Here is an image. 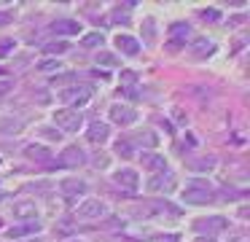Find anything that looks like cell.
I'll list each match as a JSON object with an SVG mask.
<instances>
[{"mask_svg":"<svg viewBox=\"0 0 250 242\" xmlns=\"http://www.w3.org/2000/svg\"><path fill=\"white\" fill-rule=\"evenodd\" d=\"M113 180L119 183V186L129 188V191H135V188L140 186V180H137V172H135V170H119V172L113 175Z\"/></svg>","mask_w":250,"mask_h":242,"instance_id":"cell-11","label":"cell"},{"mask_svg":"<svg viewBox=\"0 0 250 242\" xmlns=\"http://www.w3.org/2000/svg\"><path fill=\"white\" fill-rule=\"evenodd\" d=\"M92 94H94V89H92L89 84H76V86H67V89H62V91H60V100L67 102V105H70V110H73V108L86 105V102L92 100Z\"/></svg>","mask_w":250,"mask_h":242,"instance_id":"cell-1","label":"cell"},{"mask_svg":"<svg viewBox=\"0 0 250 242\" xmlns=\"http://www.w3.org/2000/svg\"><path fill=\"white\" fill-rule=\"evenodd\" d=\"M81 113L78 110H70V108H62V110L54 113V124L60 129H65V132H78V127H81Z\"/></svg>","mask_w":250,"mask_h":242,"instance_id":"cell-3","label":"cell"},{"mask_svg":"<svg viewBox=\"0 0 250 242\" xmlns=\"http://www.w3.org/2000/svg\"><path fill=\"white\" fill-rule=\"evenodd\" d=\"M116 46H119V51L126 54V57H135V54L140 51V43L132 35H116Z\"/></svg>","mask_w":250,"mask_h":242,"instance_id":"cell-12","label":"cell"},{"mask_svg":"<svg viewBox=\"0 0 250 242\" xmlns=\"http://www.w3.org/2000/svg\"><path fill=\"white\" fill-rule=\"evenodd\" d=\"M103 41H105V38L103 35H100V32H89V35H83V46H86V48H94V46H103Z\"/></svg>","mask_w":250,"mask_h":242,"instance_id":"cell-21","label":"cell"},{"mask_svg":"<svg viewBox=\"0 0 250 242\" xmlns=\"http://www.w3.org/2000/svg\"><path fill=\"white\" fill-rule=\"evenodd\" d=\"M212 167H215V159H212V156H207V159H196V161H191V170H199V172L212 170Z\"/></svg>","mask_w":250,"mask_h":242,"instance_id":"cell-20","label":"cell"},{"mask_svg":"<svg viewBox=\"0 0 250 242\" xmlns=\"http://www.w3.org/2000/svg\"><path fill=\"white\" fill-rule=\"evenodd\" d=\"M226 218H221V215H210V218H199V220H194V229L199 231V234H218V231H223L226 229Z\"/></svg>","mask_w":250,"mask_h":242,"instance_id":"cell-4","label":"cell"},{"mask_svg":"<svg viewBox=\"0 0 250 242\" xmlns=\"http://www.w3.org/2000/svg\"><path fill=\"white\" fill-rule=\"evenodd\" d=\"M73 242H76V240H73Z\"/></svg>","mask_w":250,"mask_h":242,"instance_id":"cell-33","label":"cell"},{"mask_svg":"<svg viewBox=\"0 0 250 242\" xmlns=\"http://www.w3.org/2000/svg\"><path fill=\"white\" fill-rule=\"evenodd\" d=\"M35 204L33 202H19V204H14V218H19V220H33L35 218Z\"/></svg>","mask_w":250,"mask_h":242,"instance_id":"cell-16","label":"cell"},{"mask_svg":"<svg viewBox=\"0 0 250 242\" xmlns=\"http://www.w3.org/2000/svg\"><path fill=\"white\" fill-rule=\"evenodd\" d=\"M110 121H116L119 127H129V124H135L137 121V113H135V108H129V105H113L110 108Z\"/></svg>","mask_w":250,"mask_h":242,"instance_id":"cell-8","label":"cell"},{"mask_svg":"<svg viewBox=\"0 0 250 242\" xmlns=\"http://www.w3.org/2000/svg\"><path fill=\"white\" fill-rule=\"evenodd\" d=\"M11 19H14L11 14H6V11H0V27H6V24H11Z\"/></svg>","mask_w":250,"mask_h":242,"instance_id":"cell-29","label":"cell"},{"mask_svg":"<svg viewBox=\"0 0 250 242\" xmlns=\"http://www.w3.org/2000/svg\"><path fill=\"white\" fill-rule=\"evenodd\" d=\"M108 134H110L108 124L94 121L92 127H89V143H103V140H108Z\"/></svg>","mask_w":250,"mask_h":242,"instance_id":"cell-15","label":"cell"},{"mask_svg":"<svg viewBox=\"0 0 250 242\" xmlns=\"http://www.w3.org/2000/svg\"><path fill=\"white\" fill-rule=\"evenodd\" d=\"M11 89H14V81H11V78H3V81H0V97H6Z\"/></svg>","mask_w":250,"mask_h":242,"instance_id":"cell-26","label":"cell"},{"mask_svg":"<svg viewBox=\"0 0 250 242\" xmlns=\"http://www.w3.org/2000/svg\"><path fill=\"white\" fill-rule=\"evenodd\" d=\"M148 188H151L153 194H167V191H172V188H175V175H172L169 170L156 172V175L148 180Z\"/></svg>","mask_w":250,"mask_h":242,"instance_id":"cell-6","label":"cell"},{"mask_svg":"<svg viewBox=\"0 0 250 242\" xmlns=\"http://www.w3.org/2000/svg\"><path fill=\"white\" fill-rule=\"evenodd\" d=\"M24 156L33 161H51V151L46 145H27L24 148Z\"/></svg>","mask_w":250,"mask_h":242,"instance_id":"cell-14","label":"cell"},{"mask_svg":"<svg viewBox=\"0 0 250 242\" xmlns=\"http://www.w3.org/2000/svg\"><path fill=\"white\" fill-rule=\"evenodd\" d=\"M76 213H78V218H105L108 215V207H105L100 199H86V202L81 204V207H76Z\"/></svg>","mask_w":250,"mask_h":242,"instance_id":"cell-7","label":"cell"},{"mask_svg":"<svg viewBox=\"0 0 250 242\" xmlns=\"http://www.w3.org/2000/svg\"><path fill=\"white\" fill-rule=\"evenodd\" d=\"M140 161H143V167L151 170V172H164V164H167V161H164L162 156H156V154H143Z\"/></svg>","mask_w":250,"mask_h":242,"instance_id":"cell-17","label":"cell"},{"mask_svg":"<svg viewBox=\"0 0 250 242\" xmlns=\"http://www.w3.org/2000/svg\"><path fill=\"white\" fill-rule=\"evenodd\" d=\"M38 67H41V70H57V67H60V62H54V59H46V62H41Z\"/></svg>","mask_w":250,"mask_h":242,"instance_id":"cell-28","label":"cell"},{"mask_svg":"<svg viewBox=\"0 0 250 242\" xmlns=\"http://www.w3.org/2000/svg\"><path fill=\"white\" fill-rule=\"evenodd\" d=\"M83 191H86V183H81V180H65V183H62V194H65V197L83 194Z\"/></svg>","mask_w":250,"mask_h":242,"instance_id":"cell-19","label":"cell"},{"mask_svg":"<svg viewBox=\"0 0 250 242\" xmlns=\"http://www.w3.org/2000/svg\"><path fill=\"white\" fill-rule=\"evenodd\" d=\"M212 199H215V191L210 188V183H202V180L191 183V186L183 191V202L186 204H207V202H212Z\"/></svg>","mask_w":250,"mask_h":242,"instance_id":"cell-2","label":"cell"},{"mask_svg":"<svg viewBox=\"0 0 250 242\" xmlns=\"http://www.w3.org/2000/svg\"><path fill=\"white\" fill-rule=\"evenodd\" d=\"M65 51H67V43L65 41H57V43L43 46V54H65Z\"/></svg>","mask_w":250,"mask_h":242,"instance_id":"cell-22","label":"cell"},{"mask_svg":"<svg viewBox=\"0 0 250 242\" xmlns=\"http://www.w3.org/2000/svg\"><path fill=\"white\" fill-rule=\"evenodd\" d=\"M116 154L124 156V159H129V156H132V145L126 143V140H121V143H116Z\"/></svg>","mask_w":250,"mask_h":242,"instance_id":"cell-23","label":"cell"},{"mask_svg":"<svg viewBox=\"0 0 250 242\" xmlns=\"http://www.w3.org/2000/svg\"><path fill=\"white\" fill-rule=\"evenodd\" d=\"M38 229H41V226L30 220V223H22V226H17V229H8V237H11V240H19V237L35 234V231H38Z\"/></svg>","mask_w":250,"mask_h":242,"instance_id":"cell-18","label":"cell"},{"mask_svg":"<svg viewBox=\"0 0 250 242\" xmlns=\"http://www.w3.org/2000/svg\"><path fill=\"white\" fill-rule=\"evenodd\" d=\"M169 35H172V41H175V43H169V48L175 51V48H178L180 43H186V41L191 38V27H188V24H183V22H178V24L169 27Z\"/></svg>","mask_w":250,"mask_h":242,"instance_id":"cell-10","label":"cell"},{"mask_svg":"<svg viewBox=\"0 0 250 242\" xmlns=\"http://www.w3.org/2000/svg\"><path fill=\"white\" fill-rule=\"evenodd\" d=\"M14 48V38H6V41H0V57H6L8 51Z\"/></svg>","mask_w":250,"mask_h":242,"instance_id":"cell-25","label":"cell"},{"mask_svg":"<svg viewBox=\"0 0 250 242\" xmlns=\"http://www.w3.org/2000/svg\"><path fill=\"white\" fill-rule=\"evenodd\" d=\"M0 164H3V159H0Z\"/></svg>","mask_w":250,"mask_h":242,"instance_id":"cell-31","label":"cell"},{"mask_svg":"<svg viewBox=\"0 0 250 242\" xmlns=\"http://www.w3.org/2000/svg\"><path fill=\"white\" fill-rule=\"evenodd\" d=\"M0 197H3V194H0Z\"/></svg>","mask_w":250,"mask_h":242,"instance_id":"cell-32","label":"cell"},{"mask_svg":"<svg viewBox=\"0 0 250 242\" xmlns=\"http://www.w3.org/2000/svg\"><path fill=\"white\" fill-rule=\"evenodd\" d=\"M191 51H194V57H207V54L215 51V43L207 41V38H194L191 41Z\"/></svg>","mask_w":250,"mask_h":242,"instance_id":"cell-13","label":"cell"},{"mask_svg":"<svg viewBox=\"0 0 250 242\" xmlns=\"http://www.w3.org/2000/svg\"><path fill=\"white\" fill-rule=\"evenodd\" d=\"M83 164H86V154H83V148H78V145H67V148L60 154V164L57 167H83Z\"/></svg>","mask_w":250,"mask_h":242,"instance_id":"cell-5","label":"cell"},{"mask_svg":"<svg viewBox=\"0 0 250 242\" xmlns=\"http://www.w3.org/2000/svg\"><path fill=\"white\" fill-rule=\"evenodd\" d=\"M196 242H212V240H210V237H207V240H196Z\"/></svg>","mask_w":250,"mask_h":242,"instance_id":"cell-30","label":"cell"},{"mask_svg":"<svg viewBox=\"0 0 250 242\" xmlns=\"http://www.w3.org/2000/svg\"><path fill=\"white\" fill-rule=\"evenodd\" d=\"M51 32H57V35H78V32H81V22H76V19H57L54 24H51Z\"/></svg>","mask_w":250,"mask_h":242,"instance_id":"cell-9","label":"cell"},{"mask_svg":"<svg viewBox=\"0 0 250 242\" xmlns=\"http://www.w3.org/2000/svg\"><path fill=\"white\" fill-rule=\"evenodd\" d=\"M199 16H202L205 22H218V19H221L215 8H205V11H199Z\"/></svg>","mask_w":250,"mask_h":242,"instance_id":"cell-24","label":"cell"},{"mask_svg":"<svg viewBox=\"0 0 250 242\" xmlns=\"http://www.w3.org/2000/svg\"><path fill=\"white\" fill-rule=\"evenodd\" d=\"M97 62H103V65H116V57H113V54H108V51H103V54L97 57Z\"/></svg>","mask_w":250,"mask_h":242,"instance_id":"cell-27","label":"cell"}]
</instances>
